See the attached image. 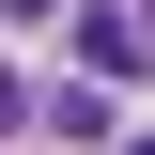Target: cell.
I'll list each match as a JSON object with an SVG mask.
<instances>
[{
	"mask_svg": "<svg viewBox=\"0 0 155 155\" xmlns=\"http://www.w3.org/2000/svg\"><path fill=\"white\" fill-rule=\"evenodd\" d=\"M140 47H155V31L124 16V0H93V16H78V62H93V78H140Z\"/></svg>",
	"mask_w": 155,
	"mask_h": 155,
	"instance_id": "obj_1",
	"label": "cell"
},
{
	"mask_svg": "<svg viewBox=\"0 0 155 155\" xmlns=\"http://www.w3.org/2000/svg\"><path fill=\"white\" fill-rule=\"evenodd\" d=\"M0 16H62V0H0Z\"/></svg>",
	"mask_w": 155,
	"mask_h": 155,
	"instance_id": "obj_2",
	"label": "cell"
},
{
	"mask_svg": "<svg viewBox=\"0 0 155 155\" xmlns=\"http://www.w3.org/2000/svg\"><path fill=\"white\" fill-rule=\"evenodd\" d=\"M124 155H155V140H124Z\"/></svg>",
	"mask_w": 155,
	"mask_h": 155,
	"instance_id": "obj_3",
	"label": "cell"
}]
</instances>
